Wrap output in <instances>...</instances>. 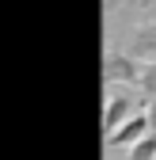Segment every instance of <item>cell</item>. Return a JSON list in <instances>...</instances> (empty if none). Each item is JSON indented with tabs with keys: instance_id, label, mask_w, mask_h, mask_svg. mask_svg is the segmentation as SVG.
Here are the masks:
<instances>
[{
	"instance_id": "1",
	"label": "cell",
	"mask_w": 156,
	"mask_h": 160,
	"mask_svg": "<svg viewBox=\"0 0 156 160\" xmlns=\"http://www.w3.org/2000/svg\"><path fill=\"white\" fill-rule=\"evenodd\" d=\"M141 80V61H133L129 53H107L103 61V84L110 88H137Z\"/></svg>"
},
{
	"instance_id": "2",
	"label": "cell",
	"mask_w": 156,
	"mask_h": 160,
	"mask_svg": "<svg viewBox=\"0 0 156 160\" xmlns=\"http://www.w3.org/2000/svg\"><path fill=\"white\" fill-rule=\"evenodd\" d=\"M141 137H149V114H145V111H137L129 122H122L118 130L107 137V145H114V149H133Z\"/></svg>"
},
{
	"instance_id": "3",
	"label": "cell",
	"mask_w": 156,
	"mask_h": 160,
	"mask_svg": "<svg viewBox=\"0 0 156 160\" xmlns=\"http://www.w3.org/2000/svg\"><path fill=\"white\" fill-rule=\"evenodd\" d=\"M129 118H133V99H129V92H114L107 99V107H103V133L110 137L122 122H129Z\"/></svg>"
},
{
	"instance_id": "4",
	"label": "cell",
	"mask_w": 156,
	"mask_h": 160,
	"mask_svg": "<svg viewBox=\"0 0 156 160\" xmlns=\"http://www.w3.org/2000/svg\"><path fill=\"white\" fill-rule=\"evenodd\" d=\"M129 57L141 65H156V31H141L129 46Z\"/></svg>"
},
{
	"instance_id": "5",
	"label": "cell",
	"mask_w": 156,
	"mask_h": 160,
	"mask_svg": "<svg viewBox=\"0 0 156 160\" xmlns=\"http://www.w3.org/2000/svg\"><path fill=\"white\" fill-rule=\"evenodd\" d=\"M129 160H156V137H152V133L141 137V141L129 149Z\"/></svg>"
},
{
	"instance_id": "6",
	"label": "cell",
	"mask_w": 156,
	"mask_h": 160,
	"mask_svg": "<svg viewBox=\"0 0 156 160\" xmlns=\"http://www.w3.org/2000/svg\"><path fill=\"white\" fill-rule=\"evenodd\" d=\"M137 88L145 92V103H149V99H156V65H141V80H137Z\"/></svg>"
},
{
	"instance_id": "7",
	"label": "cell",
	"mask_w": 156,
	"mask_h": 160,
	"mask_svg": "<svg viewBox=\"0 0 156 160\" xmlns=\"http://www.w3.org/2000/svg\"><path fill=\"white\" fill-rule=\"evenodd\" d=\"M145 114H149V133L156 137V99H149V103H145Z\"/></svg>"
}]
</instances>
